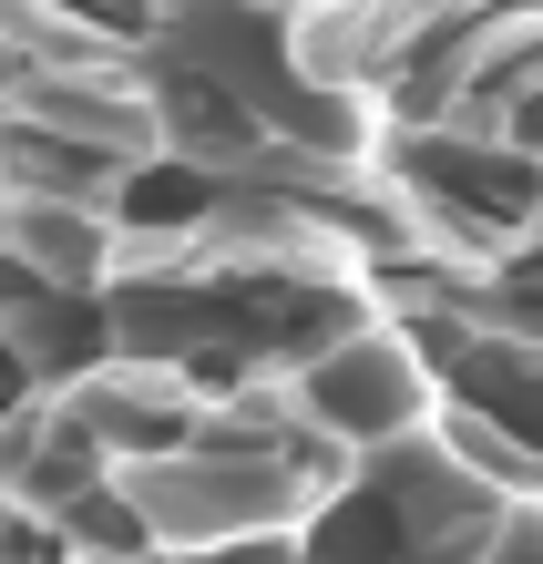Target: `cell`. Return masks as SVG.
Returning <instances> with one entry per match:
<instances>
[{
    "label": "cell",
    "mask_w": 543,
    "mask_h": 564,
    "mask_svg": "<svg viewBox=\"0 0 543 564\" xmlns=\"http://www.w3.org/2000/svg\"><path fill=\"white\" fill-rule=\"evenodd\" d=\"M287 401H297V421H308L328 452H411L441 421V390L421 370V349L400 339V328H380V318H359V328H338L328 349H308Z\"/></svg>",
    "instance_id": "obj_1"
}]
</instances>
